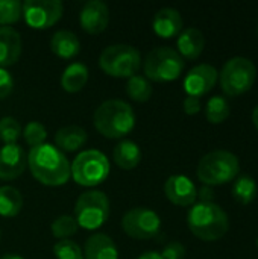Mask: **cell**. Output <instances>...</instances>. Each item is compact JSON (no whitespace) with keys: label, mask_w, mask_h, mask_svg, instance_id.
I'll return each instance as SVG.
<instances>
[{"label":"cell","mask_w":258,"mask_h":259,"mask_svg":"<svg viewBox=\"0 0 258 259\" xmlns=\"http://www.w3.org/2000/svg\"><path fill=\"white\" fill-rule=\"evenodd\" d=\"M27 167L32 176L46 187H61L70 179V162L67 156L56 146L47 143L29 150Z\"/></svg>","instance_id":"6da1fadb"},{"label":"cell","mask_w":258,"mask_h":259,"mask_svg":"<svg viewBox=\"0 0 258 259\" xmlns=\"http://www.w3.org/2000/svg\"><path fill=\"white\" fill-rule=\"evenodd\" d=\"M135 121L137 117L132 106L119 99L103 102L93 115L96 131L109 140H120L131 134L135 127Z\"/></svg>","instance_id":"7a4b0ae2"},{"label":"cell","mask_w":258,"mask_h":259,"mask_svg":"<svg viewBox=\"0 0 258 259\" xmlns=\"http://www.w3.org/2000/svg\"><path fill=\"white\" fill-rule=\"evenodd\" d=\"M187 225L192 234L202 241L220 240L230 229L227 212L214 202L195 203L189 211Z\"/></svg>","instance_id":"3957f363"},{"label":"cell","mask_w":258,"mask_h":259,"mask_svg":"<svg viewBox=\"0 0 258 259\" xmlns=\"http://www.w3.org/2000/svg\"><path fill=\"white\" fill-rule=\"evenodd\" d=\"M239 158L228 150H214L201 158L198 164V179L202 185L217 187L234 181L239 176Z\"/></svg>","instance_id":"277c9868"},{"label":"cell","mask_w":258,"mask_h":259,"mask_svg":"<svg viewBox=\"0 0 258 259\" xmlns=\"http://www.w3.org/2000/svg\"><path fill=\"white\" fill-rule=\"evenodd\" d=\"M184 67L186 61L182 56L175 49L166 46L152 49L143 61L144 77L157 83L176 80L184 71Z\"/></svg>","instance_id":"5b68a950"},{"label":"cell","mask_w":258,"mask_h":259,"mask_svg":"<svg viewBox=\"0 0 258 259\" xmlns=\"http://www.w3.org/2000/svg\"><path fill=\"white\" fill-rule=\"evenodd\" d=\"M99 67L113 77H132L141 67V55L137 47L129 44H113L102 50Z\"/></svg>","instance_id":"8992f818"},{"label":"cell","mask_w":258,"mask_h":259,"mask_svg":"<svg viewBox=\"0 0 258 259\" xmlns=\"http://www.w3.org/2000/svg\"><path fill=\"white\" fill-rule=\"evenodd\" d=\"M109 171L106 155L96 149L81 152L70 165V178L81 187H96L105 182Z\"/></svg>","instance_id":"52a82bcc"},{"label":"cell","mask_w":258,"mask_h":259,"mask_svg":"<svg viewBox=\"0 0 258 259\" xmlns=\"http://www.w3.org/2000/svg\"><path fill=\"white\" fill-rule=\"evenodd\" d=\"M109 199L103 191L90 190L82 193L75 205V220L79 228L96 231L102 228L109 217Z\"/></svg>","instance_id":"ba28073f"},{"label":"cell","mask_w":258,"mask_h":259,"mask_svg":"<svg viewBox=\"0 0 258 259\" xmlns=\"http://www.w3.org/2000/svg\"><path fill=\"white\" fill-rule=\"evenodd\" d=\"M257 77L255 64L245 56H234L222 67L219 73L220 88L230 97H237L248 93Z\"/></svg>","instance_id":"9c48e42d"},{"label":"cell","mask_w":258,"mask_h":259,"mask_svg":"<svg viewBox=\"0 0 258 259\" xmlns=\"http://www.w3.org/2000/svg\"><path fill=\"white\" fill-rule=\"evenodd\" d=\"M123 232L134 240H151L161 231L160 215L149 208H132L122 219Z\"/></svg>","instance_id":"30bf717a"},{"label":"cell","mask_w":258,"mask_h":259,"mask_svg":"<svg viewBox=\"0 0 258 259\" xmlns=\"http://www.w3.org/2000/svg\"><path fill=\"white\" fill-rule=\"evenodd\" d=\"M62 14L64 5L59 0H26L23 3V17L32 29H49L61 20Z\"/></svg>","instance_id":"8fae6325"},{"label":"cell","mask_w":258,"mask_h":259,"mask_svg":"<svg viewBox=\"0 0 258 259\" xmlns=\"http://www.w3.org/2000/svg\"><path fill=\"white\" fill-rule=\"evenodd\" d=\"M219 77V71L210 64H199L193 67L184 77V91L192 97H202L210 93Z\"/></svg>","instance_id":"7c38bea8"},{"label":"cell","mask_w":258,"mask_h":259,"mask_svg":"<svg viewBox=\"0 0 258 259\" xmlns=\"http://www.w3.org/2000/svg\"><path fill=\"white\" fill-rule=\"evenodd\" d=\"M79 21L81 27L90 33V35H97L102 33L109 23V9L106 3L100 0H90L87 2L79 14Z\"/></svg>","instance_id":"4fadbf2b"},{"label":"cell","mask_w":258,"mask_h":259,"mask_svg":"<svg viewBox=\"0 0 258 259\" xmlns=\"http://www.w3.org/2000/svg\"><path fill=\"white\" fill-rule=\"evenodd\" d=\"M27 165V156L21 146L5 144L0 149V179L14 181L23 175Z\"/></svg>","instance_id":"5bb4252c"},{"label":"cell","mask_w":258,"mask_h":259,"mask_svg":"<svg viewBox=\"0 0 258 259\" xmlns=\"http://www.w3.org/2000/svg\"><path fill=\"white\" fill-rule=\"evenodd\" d=\"M166 197L176 206H193L196 202L198 190L192 179L184 175H173L164 184Z\"/></svg>","instance_id":"9a60e30c"},{"label":"cell","mask_w":258,"mask_h":259,"mask_svg":"<svg viewBox=\"0 0 258 259\" xmlns=\"http://www.w3.org/2000/svg\"><path fill=\"white\" fill-rule=\"evenodd\" d=\"M21 55V36L11 26L0 27V68L14 65Z\"/></svg>","instance_id":"2e32d148"},{"label":"cell","mask_w":258,"mask_h":259,"mask_svg":"<svg viewBox=\"0 0 258 259\" xmlns=\"http://www.w3.org/2000/svg\"><path fill=\"white\" fill-rule=\"evenodd\" d=\"M152 27L160 38H173L182 30V17L175 8H161L154 17Z\"/></svg>","instance_id":"e0dca14e"},{"label":"cell","mask_w":258,"mask_h":259,"mask_svg":"<svg viewBox=\"0 0 258 259\" xmlns=\"http://www.w3.org/2000/svg\"><path fill=\"white\" fill-rule=\"evenodd\" d=\"M84 259H119L116 243L106 234H93L84 246Z\"/></svg>","instance_id":"ac0fdd59"},{"label":"cell","mask_w":258,"mask_h":259,"mask_svg":"<svg viewBox=\"0 0 258 259\" xmlns=\"http://www.w3.org/2000/svg\"><path fill=\"white\" fill-rule=\"evenodd\" d=\"M176 46H178L176 52L182 56V59L186 58V59L193 61V59H198L201 56V53L204 52L205 36L199 29L189 27L179 33Z\"/></svg>","instance_id":"d6986e66"},{"label":"cell","mask_w":258,"mask_h":259,"mask_svg":"<svg viewBox=\"0 0 258 259\" xmlns=\"http://www.w3.org/2000/svg\"><path fill=\"white\" fill-rule=\"evenodd\" d=\"M52 52L61 59H73L81 52V41L71 30H58L50 39Z\"/></svg>","instance_id":"ffe728a7"},{"label":"cell","mask_w":258,"mask_h":259,"mask_svg":"<svg viewBox=\"0 0 258 259\" xmlns=\"http://www.w3.org/2000/svg\"><path fill=\"white\" fill-rule=\"evenodd\" d=\"M88 140L87 132L81 126H64L55 134V144L62 152H76L85 146Z\"/></svg>","instance_id":"44dd1931"},{"label":"cell","mask_w":258,"mask_h":259,"mask_svg":"<svg viewBox=\"0 0 258 259\" xmlns=\"http://www.w3.org/2000/svg\"><path fill=\"white\" fill-rule=\"evenodd\" d=\"M113 159L122 170H132L141 161V150L137 143L131 140H122L113 150Z\"/></svg>","instance_id":"7402d4cb"},{"label":"cell","mask_w":258,"mask_h":259,"mask_svg":"<svg viewBox=\"0 0 258 259\" xmlns=\"http://www.w3.org/2000/svg\"><path fill=\"white\" fill-rule=\"evenodd\" d=\"M88 68L82 62H71L61 76V87L67 93L81 91L88 82Z\"/></svg>","instance_id":"603a6c76"},{"label":"cell","mask_w":258,"mask_h":259,"mask_svg":"<svg viewBox=\"0 0 258 259\" xmlns=\"http://www.w3.org/2000/svg\"><path fill=\"white\" fill-rule=\"evenodd\" d=\"M21 208H23L21 193L11 185L0 187V217L12 219L20 214Z\"/></svg>","instance_id":"cb8c5ba5"},{"label":"cell","mask_w":258,"mask_h":259,"mask_svg":"<svg viewBox=\"0 0 258 259\" xmlns=\"http://www.w3.org/2000/svg\"><path fill=\"white\" fill-rule=\"evenodd\" d=\"M233 199L239 203V205H249L251 202L255 200L258 193L257 182L254 178L248 176V175H243V176H239L234 179V184H233Z\"/></svg>","instance_id":"d4e9b609"},{"label":"cell","mask_w":258,"mask_h":259,"mask_svg":"<svg viewBox=\"0 0 258 259\" xmlns=\"http://www.w3.org/2000/svg\"><path fill=\"white\" fill-rule=\"evenodd\" d=\"M230 103L224 96L211 97L205 105V117L213 124H220L230 117Z\"/></svg>","instance_id":"484cf974"},{"label":"cell","mask_w":258,"mask_h":259,"mask_svg":"<svg viewBox=\"0 0 258 259\" xmlns=\"http://www.w3.org/2000/svg\"><path fill=\"white\" fill-rule=\"evenodd\" d=\"M126 93H128V96H129L134 102L144 103V102H148V100L151 99V96H152V85H151V82H149L144 76L135 74V76H132V77L128 79Z\"/></svg>","instance_id":"4316f807"},{"label":"cell","mask_w":258,"mask_h":259,"mask_svg":"<svg viewBox=\"0 0 258 259\" xmlns=\"http://www.w3.org/2000/svg\"><path fill=\"white\" fill-rule=\"evenodd\" d=\"M78 228L79 226L71 215H59L50 225L52 235L58 240H68L78 232Z\"/></svg>","instance_id":"83f0119b"},{"label":"cell","mask_w":258,"mask_h":259,"mask_svg":"<svg viewBox=\"0 0 258 259\" xmlns=\"http://www.w3.org/2000/svg\"><path fill=\"white\" fill-rule=\"evenodd\" d=\"M23 15V3L20 0H0V27L17 23Z\"/></svg>","instance_id":"f1b7e54d"},{"label":"cell","mask_w":258,"mask_h":259,"mask_svg":"<svg viewBox=\"0 0 258 259\" xmlns=\"http://www.w3.org/2000/svg\"><path fill=\"white\" fill-rule=\"evenodd\" d=\"M21 137V126L14 117L0 118V140L5 144H17Z\"/></svg>","instance_id":"f546056e"},{"label":"cell","mask_w":258,"mask_h":259,"mask_svg":"<svg viewBox=\"0 0 258 259\" xmlns=\"http://www.w3.org/2000/svg\"><path fill=\"white\" fill-rule=\"evenodd\" d=\"M21 134L27 146H30V149L44 144L47 140V131L40 121H29Z\"/></svg>","instance_id":"4dcf8cb0"},{"label":"cell","mask_w":258,"mask_h":259,"mask_svg":"<svg viewBox=\"0 0 258 259\" xmlns=\"http://www.w3.org/2000/svg\"><path fill=\"white\" fill-rule=\"evenodd\" d=\"M53 255L56 259H84V252L71 240H59L53 246Z\"/></svg>","instance_id":"1f68e13d"},{"label":"cell","mask_w":258,"mask_h":259,"mask_svg":"<svg viewBox=\"0 0 258 259\" xmlns=\"http://www.w3.org/2000/svg\"><path fill=\"white\" fill-rule=\"evenodd\" d=\"M163 259H184L186 258V247L179 241H170L164 246L163 252L160 253Z\"/></svg>","instance_id":"d6a6232c"},{"label":"cell","mask_w":258,"mask_h":259,"mask_svg":"<svg viewBox=\"0 0 258 259\" xmlns=\"http://www.w3.org/2000/svg\"><path fill=\"white\" fill-rule=\"evenodd\" d=\"M14 90V77L6 68H0V100L6 99Z\"/></svg>","instance_id":"836d02e7"},{"label":"cell","mask_w":258,"mask_h":259,"mask_svg":"<svg viewBox=\"0 0 258 259\" xmlns=\"http://www.w3.org/2000/svg\"><path fill=\"white\" fill-rule=\"evenodd\" d=\"M201 99L198 97H192V96H187L182 102V108H184V112L187 115H196L199 111H201Z\"/></svg>","instance_id":"e575fe53"},{"label":"cell","mask_w":258,"mask_h":259,"mask_svg":"<svg viewBox=\"0 0 258 259\" xmlns=\"http://www.w3.org/2000/svg\"><path fill=\"white\" fill-rule=\"evenodd\" d=\"M196 199H199L201 203H211V202L214 200V190H213L211 187L202 185V187L198 190Z\"/></svg>","instance_id":"d590c367"},{"label":"cell","mask_w":258,"mask_h":259,"mask_svg":"<svg viewBox=\"0 0 258 259\" xmlns=\"http://www.w3.org/2000/svg\"><path fill=\"white\" fill-rule=\"evenodd\" d=\"M137 259H163L161 258V255L158 253V252H154V250H149V252H144V253H141L140 256Z\"/></svg>","instance_id":"8d00e7d4"},{"label":"cell","mask_w":258,"mask_h":259,"mask_svg":"<svg viewBox=\"0 0 258 259\" xmlns=\"http://www.w3.org/2000/svg\"><path fill=\"white\" fill-rule=\"evenodd\" d=\"M252 123H254L255 129L258 131V105L254 108V111H252Z\"/></svg>","instance_id":"74e56055"},{"label":"cell","mask_w":258,"mask_h":259,"mask_svg":"<svg viewBox=\"0 0 258 259\" xmlns=\"http://www.w3.org/2000/svg\"><path fill=\"white\" fill-rule=\"evenodd\" d=\"M0 259H24L23 256L17 255V253H5L3 256H0Z\"/></svg>","instance_id":"f35d334b"},{"label":"cell","mask_w":258,"mask_h":259,"mask_svg":"<svg viewBox=\"0 0 258 259\" xmlns=\"http://www.w3.org/2000/svg\"><path fill=\"white\" fill-rule=\"evenodd\" d=\"M0 238H2V231H0Z\"/></svg>","instance_id":"ab89813d"},{"label":"cell","mask_w":258,"mask_h":259,"mask_svg":"<svg viewBox=\"0 0 258 259\" xmlns=\"http://www.w3.org/2000/svg\"><path fill=\"white\" fill-rule=\"evenodd\" d=\"M257 246H258V240H257Z\"/></svg>","instance_id":"60d3db41"},{"label":"cell","mask_w":258,"mask_h":259,"mask_svg":"<svg viewBox=\"0 0 258 259\" xmlns=\"http://www.w3.org/2000/svg\"><path fill=\"white\" fill-rule=\"evenodd\" d=\"M257 32H258V29H257Z\"/></svg>","instance_id":"b9f144b4"}]
</instances>
